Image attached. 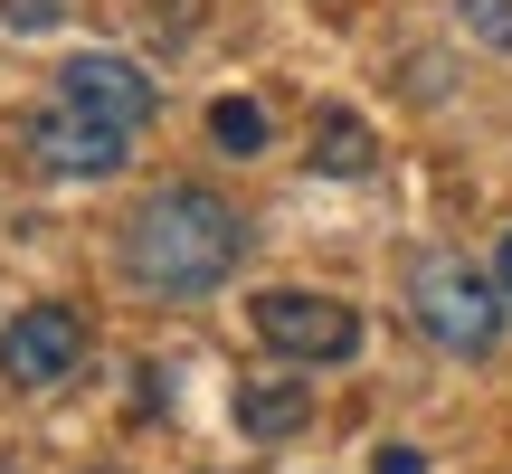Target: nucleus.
<instances>
[{
	"mask_svg": "<svg viewBox=\"0 0 512 474\" xmlns=\"http://www.w3.org/2000/svg\"><path fill=\"white\" fill-rule=\"evenodd\" d=\"M57 95H67L76 114H105V124L143 133L152 114H162V76H143L124 48H76L67 67H57Z\"/></svg>",
	"mask_w": 512,
	"mask_h": 474,
	"instance_id": "423d86ee",
	"label": "nucleus"
},
{
	"mask_svg": "<svg viewBox=\"0 0 512 474\" xmlns=\"http://www.w3.org/2000/svg\"><path fill=\"white\" fill-rule=\"evenodd\" d=\"M494 275H503V294H512V228H503V256H494Z\"/></svg>",
	"mask_w": 512,
	"mask_h": 474,
	"instance_id": "ddd939ff",
	"label": "nucleus"
},
{
	"mask_svg": "<svg viewBox=\"0 0 512 474\" xmlns=\"http://www.w3.org/2000/svg\"><path fill=\"white\" fill-rule=\"evenodd\" d=\"M209 133H219V152H238V162H256V152L275 143V124H266L256 95H219V105H209Z\"/></svg>",
	"mask_w": 512,
	"mask_h": 474,
	"instance_id": "1a4fd4ad",
	"label": "nucleus"
},
{
	"mask_svg": "<svg viewBox=\"0 0 512 474\" xmlns=\"http://www.w3.org/2000/svg\"><path fill=\"white\" fill-rule=\"evenodd\" d=\"M238 427L256 446H275V437H294V427H313V380H285V370H275V380H238Z\"/></svg>",
	"mask_w": 512,
	"mask_h": 474,
	"instance_id": "0eeeda50",
	"label": "nucleus"
},
{
	"mask_svg": "<svg viewBox=\"0 0 512 474\" xmlns=\"http://www.w3.org/2000/svg\"><path fill=\"white\" fill-rule=\"evenodd\" d=\"M0 474H10V465H0Z\"/></svg>",
	"mask_w": 512,
	"mask_h": 474,
	"instance_id": "4468645a",
	"label": "nucleus"
},
{
	"mask_svg": "<svg viewBox=\"0 0 512 474\" xmlns=\"http://www.w3.org/2000/svg\"><path fill=\"white\" fill-rule=\"evenodd\" d=\"M247 323H256V342H266L275 361H294V370H332V361L361 351V313H351L342 294H313V285H266L247 304Z\"/></svg>",
	"mask_w": 512,
	"mask_h": 474,
	"instance_id": "7ed1b4c3",
	"label": "nucleus"
},
{
	"mask_svg": "<svg viewBox=\"0 0 512 474\" xmlns=\"http://www.w3.org/2000/svg\"><path fill=\"white\" fill-rule=\"evenodd\" d=\"M370 152H380V143H370V124H361L351 105H323V114H313V171H332V181H361Z\"/></svg>",
	"mask_w": 512,
	"mask_h": 474,
	"instance_id": "6e6552de",
	"label": "nucleus"
},
{
	"mask_svg": "<svg viewBox=\"0 0 512 474\" xmlns=\"http://www.w3.org/2000/svg\"><path fill=\"white\" fill-rule=\"evenodd\" d=\"M10 19H19V29H48V19H57V0H10Z\"/></svg>",
	"mask_w": 512,
	"mask_h": 474,
	"instance_id": "f8f14e48",
	"label": "nucleus"
},
{
	"mask_svg": "<svg viewBox=\"0 0 512 474\" xmlns=\"http://www.w3.org/2000/svg\"><path fill=\"white\" fill-rule=\"evenodd\" d=\"M370 474H427V456H418V446H380V456H370Z\"/></svg>",
	"mask_w": 512,
	"mask_h": 474,
	"instance_id": "9b49d317",
	"label": "nucleus"
},
{
	"mask_svg": "<svg viewBox=\"0 0 512 474\" xmlns=\"http://www.w3.org/2000/svg\"><path fill=\"white\" fill-rule=\"evenodd\" d=\"M456 19H465V38H484L494 57H512V0H456Z\"/></svg>",
	"mask_w": 512,
	"mask_h": 474,
	"instance_id": "9d476101",
	"label": "nucleus"
},
{
	"mask_svg": "<svg viewBox=\"0 0 512 474\" xmlns=\"http://www.w3.org/2000/svg\"><path fill=\"white\" fill-rule=\"evenodd\" d=\"M19 143H29V162L48 171V181H114V171L133 162V133H124V124H105V114H76L67 95L29 105Z\"/></svg>",
	"mask_w": 512,
	"mask_h": 474,
	"instance_id": "20e7f679",
	"label": "nucleus"
},
{
	"mask_svg": "<svg viewBox=\"0 0 512 474\" xmlns=\"http://www.w3.org/2000/svg\"><path fill=\"white\" fill-rule=\"evenodd\" d=\"M247 256V219L228 190L209 181H152L143 200L124 209V228H114V266H124L133 294H152V304H200V294H219L228 275H238Z\"/></svg>",
	"mask_w": 512,
	"mask_h": 474,
	"instance_id": "f257e3e1",
	"label": "nucleus"
},
{
	"mask_svg": "<svg viewBox=\"0 0 512 474\" xmlns=\"http://www.w3.org/2000/svg\"><path fill=\"white\" fill-rule=\"evenodd\" d=\"M503 313H512L503 275H484L475 256L427 247L418 266H408V323H418L437 351H456V361H484V351L503 342Z\"/></svg>",
	"mask_w": 512,
	"mask_h": 474,
	"instance_id": "f03ea898",
	"label": "nucleus"
},
{
	"mask_svg": "<svg viewBox=\"0 0 512 474\" xmlns=\"http://www.w3.org/2000/svg\"><path fill=\"white\" fill-rule=\"evenodd\" d=\"M86 370V313L76 304H19L0 323V380L10 389H67Z\"/></svg>",
	"mask_w": 512,
	"mask_h": 474,
	"instance_id": "39448f33",
	"label": "nucleus"
}]
</instances>
